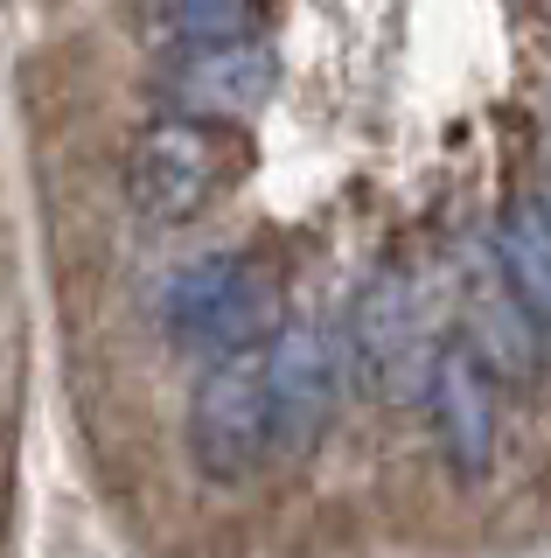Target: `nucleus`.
<instances>
[{"label":"nucleus","instance_id":"nucleus-2","mask_svg":"<svg viewBox=\"0 0 551 558\" xmlns=\"http://www.w3.org/2000/svg\"><path fill=\"white\" fill-rule=\"evenodd\" d=\"M188 461L210 482H252L272 461V398H266V371L258 349L245 356H217L203 371L196 398H188Z\"/></svg>","mask_w":551,"mask_h":558},{"label":"nucleus","instance_id":"nucleus-8","mask_svg":"<svg viewBox=\"0 0 551 558\" xmlns=\"http://www.w3.org/2000/svg\"><path fill=\"white\" fill-rule=\"evenodd\" d=\"M495 279L530 322L538 349H551V209L538 196H516L495 217Z\"/></svg>","mask_w":551,"mask_h":558},{"label":"nucleus","instance_id":"nucleus-3","mask_svg":"<svg viewBox=\"0 0 551 558\" xmlns=\"http://www.w3.org/2000/svg\"><path fill=\"white\" fill-rule=\"evenodd\" d=\"M223 182H231V133L196 119H161L126 161V189L154 223H188L223 196Z\"/></svg>","mask_w":551,"mask_h":558},{"label":"nucleus","instance_id":"nucleus-1","mask_svg":"<svg viewBox=\"0 0 551 558\" xmlns=\"http://www.w3.org/2000/svg\"><path fill=\"white\" fill-rule=\"evenodd\" d=\"M272 328H286V301L258 252H210L161 287V336L188 356H245Z\"/></svg>","mask_w":551,"mask_h":558},{"label":"nucleus","instance_id":"nucleus-5","mask_svg":"<svg viewBox=\"0 0 551 558\" xmlns=\"http://www.w3.org/2000/svg\"><path fill=\"white\" fill-rule=\"evenodd\" d=\"M258 371H266V398H272V461H307L342 398L329 342L315 328H272L258 342Z\"/></svg>","mask_w":551,"mask_h":558},{"label":"nucleus","instance_id":"nucleus-6","mask_svg":"<svg viewBox=\"0 0 551 558\" xmlns=\"http://www.w3.org/2000/svg\"><path fill=\"white\" fill-rule=\"evenodd\" d=\"M280 92V57L266 43H223V49H182L161 77V98L175 119L196 126H245Z\"/></svg>","mask_w":551,"mask_h":558},{"label":"nucleus","instance_id":"nucleus-7","mask_svg":"<svg viewBox=\"0 0 551 558\" xmlns=\"http://www.w3.org/2000/svg\"><path fill=\"white\" fill-rule=\"evenodd\" d=\"M419 391H426V418H433V433H440L446 468L481 482L489 461H495V384H489V371H481V356L468 342L433 349Z\"/></svg>","mask_w":551,"mask_h":558},{"label":"nucleus","instance_id":"nucleus-4","mask_svg":"<svg viewBox=\"0 0 551 558\" xmlns=\"http://www.w3.org/2000/svg\"><path fill=\"white\" fill-rule=\"evenodd\" d=\"M350 363H356V384L370 398H399V391H419L426 384V322H419V293L399 266L370 272L364 293L350 307Z\"/></svg>","mask_w":551,"mask_h":558},{"label":"nucleus","instance_id":"nucleus-9","mask_svg":"<svg viewBox=\"0 0 551 558\" xmlns=\"http://www.w3.org/2000/svg\"><path fill=\"white\" fill-rule=\"evenodd\" d=\"M266 8L272 0H154V22L182 49H223V43H258Z\"/></svg>","mask_w":551,"mask_h":558}]
</instances>
